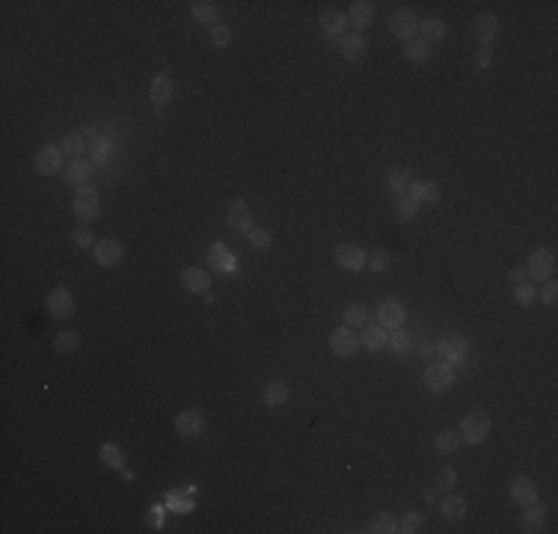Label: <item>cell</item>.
<instances>
[{"label": "cell", "mask_w": 558, "mask_h": 534, "mask_svg": "<svg viewBox=\"0 0 558 534\" xmlns=\"http://www.w3.org/2000/svg\"><path fill=\"white\" fill-rule=\"evenodd\" d=\"M490 428L493 421L487 413H481V409H475V413H469L461 419V428H457V433H461V440H466L469 445H481L487 437H490Z\"/></svg>", "instance_id": "cell-1"}, {"label": "cell", "mask_w": 558, "mask_h": 534, "mask_svg": "<svg viewBox=\"0 0 558 534\" xmlns=\"http://www.w3.org/2000/svg\"><path fill=\"white\" fill-rule=\"evenodd\" d=\"M421 383H425L428 392L442 395L445 389H452V383H454V365H449V363H431L425 368V377H421Z\"/></svg>", "instance_id": "cell-2"}, {"label": "cell", "mask_w": 558, "mask_h": 534, "mask_svg": "<svg viewBox=\"0 0 558 534\" xmlns=\"http://www.w3.org/2000/svg\"><path fill=\"white\" fill-rule=\"evenodd\" d=\"M526 276H531L535 282H547L555 276V253L552 250H535L529 255L526 265Z\"/></svg>", "instance_id": "cell-3"}, {"label": "cell", "mask_w": 558, "mask_h": 534, "mask_svg": "<svg viewBox=\"0 0 558 534\" xmlns=\"http://www.w3.org/2000/svg\"><path fill=\"white\" fill-rule=\"evenodd\" d=\"M71 208H74V217L90 223V220H95L98 214H102V199H98V193L92 188H81L78 193H74V205Z\"/></svg>", "instance_id": "cell-4"}, {"label": "cell", "mask_w": 558, "mask_h": 534, "mask_svg": "<svg viewBox=\"0 0 558 534\" xmlns=\"http://www.w3.org/2000/svg\"><path fill=\"white\" fill-rule=\"evenodd\" d=\"M45 306H48V315L57 318V321H69L74 315V309H78V303H74V297H71L69 288H54L51 294H48Z\"/></svg>", "instance_id": "cell-5"}, {"label": "cell", "mask_w": 558, "mask_h": 534, "mask_svg": "<svg viewBox=\"0 0 558 534\" xmlns=\"http://www.w3.org/2000/svg\"><path fill=\"white\" fill-rule=\"evenodd\" d=\"M437 351H440V356H442V363L461 365V363H466V356H469V344H466L463 335H445Z\"/></svg>", "instance_id": "cell-6"}, {"label": "cell", "mask_w": 558, "mask_h": 534, "mask_svg": "<svg viewBox=\"0 0 558 534\" xmlns=\"http://www.w3.org/2000/svg\"><path fill=\"white\" fill-rule=\"evenodd\" d=\"M356 347H359V335H354L351 327L333 330V335H330V351H333V356L348 359V356H354Z\"/></svg>", "instance_id": "cell-7"}, {"label": "cell", "mask_w": 558, "mask_h": 534, "mask_svg": "<svg viewBox=\"0 0 558 534\" xmlns=\"http://www.w3.org/2000/svg\"><path fill=\"white\" fill-rule=\"evenodd\" d=\"M92 255H95V262L102 267H116L122 258H125V246H122L119 241H113V238H107V241H98L92 246Z\"/></svg>", "instance_id": "cell-8"}, {"label": "cell", "mask_w": 558, "mask_h": 534, "mask_svg": "<svg viewBox=\"0 0 558 534\" xmlns=\"http://www.w3.org/2000/svg\"><path fill=\"white\" fill-rule=\"evenodd\" d=\"M404 321H407V312H404V306L398 300H383L377 306V324L383 330H401Z\"/></svg>", "instance_id": "cell-9"}, {"label": "cell", "mask_w": 558, "mask_h": 534, "mask_svg": "<svg viewBox=\"0 0 558 534\" xmlns=\"http://www.w3.org/2000/svg\"><path fill=\"white\" fill-rule=\"evenodd\" d=\"M321 30H324L330 45H339V39L348 33V15H344V12H336V9L324 12V15H321Z\"/></svg>", "instance_id": "cell-10"}, {"label": "cell", "mask_w": 558, "mask_h": 534, "mask_svg": "<svg viewBox=\"0 0 558 534\" xmlns=\"http://www.w3.org/2000/svg\"><path fill=\"white\" fill-rule=\"evenodd\" d=\"M339 51L348 63H359V59H365V54H368V42L363 33H344L339 39Z\"/></svg>", "instance_id": "cell-11"}, {"label": "cell", "mask_w": 558, "mask_h": 534, "mask_svg": "<svg viewBox=\"0 0 558 534\" xmlns=\"http://www.w3.org/2000/svg\"><path fill=\"white\" fill-rule=\"evenodd\" d=\"M389 30H392V36H398V39H413L416 36V30H419V18L413 15L410 9H398L395 15L389 18Z\"/></svg>", "instance_id": "cell-12"}, {"label": "cell", "mask_w": 558, "mask_h": 534, "mask_svg": "<svg viewBox=\"0 0 558 534\" xmlns=\"http://www.w3.org/2000/svg\"><path fill=\"white\" fill-rule=\"evenodd\" d=\"M208 265L217 267L220 273H226V276H229V273L238 270V258H235V253L229 250L226 244L217 241V244H211V250H208Z\"/></svg>", "instance_id": "cell-13"}, {"label": "cell", "mask_w": 558, "mask_h": 534, "mask_svg": "<svg viewBox=\"0 0 558 534\" xmlns=\"http://www.w3.org/2000/svg\"><path fill=\"white\" fill-rule=\"evenodd\" d=\"M229 226H232V232L250 234V229H253V208H250V202L235 199L229 205Z\"/></svg>", "instance_id": "cell-14"}, {"label": "cell", "mask_w": 558, "mask_h": 534, "mask_svg": "<svg viewBox=\"0 0 558 534\" xmlns=\"http://www.w3.org/2000/svg\"><path fill=\"white\" fill-rule=\"evenodd\" d=\"M176 430L181 433V437H200V433L205 430V416L200 413V409H181V413L176 416Z\"/></svg>", "instance_id": "cell-15"}, {"label": "cell", "mask_w": 558, "mask_h": 534, "mask_svg": "<svg viewBox=\"0 0 558 534\" xmlns=\"http://www.w3.org/2000/svg\"><path fill=\"white\" fill-rule=\"evenodd\" d=\"M63 148L60 146H45L39 155H36V169L42 172V176H54V172L63 169Z\"/></svg>", "instance_id": "cell-16"}, {"label": "cell", "mask_w": 558, "mask_h": 534, "mask_svg": "<svg viewBox=\"0 0 558 534\" xmlns=\"http://www.w3.org/2000/svg\"><path fill=\"white\" fill-rule=\"evenodd\" d=\"M336 265L344 270H363L365 267V250L356 244H339L336 246Z\"/></svg>", "instance_id": "cell-17"}, {"label": "cell", "mask_w": 558, "mask_h": 534, "mask_svg": "<svg viewBox=\"0 0 558 534\" xmlns=\"http://www.w3.org/2000/svg\"><path fill=\"white\" fill-rule=\"evenodd\" d=\"M344 15H348V24H354L356 30H365L375 24V3H368V0H354Z\"/></svg>", "instance_id": "cell-18"}, {"label": "cell", "mask_w": 558, "mask_h": 534, "mask_svg": "<svg viewBox=\"0 0 558 534\" xmlns=\"http://www.w3.org/2000/svg\"><path fill=\"white\" fill-rule=\"evenodd\" d=\"M407 196H410V199H416L419 205H437L440 196H442V190H440L437 181H413L410 190H407Z\"/></svg>", "instance_id": "cell-19"}, {"label": "cell", "mask_w": 558, "mask_h": 534, "mask_svg": "<svg viewBox=\"0 0 558 534\" xmlns=\"http://www.w3.org/2000/svg\"><path fill=\"white\" fill-rule=\"evenodd\" d=\"M473 30H475V39L481 45H490L496 39V33H499V18H496L493 12H481V15H475V21H473Z\"/></svg>", "instance_id": "cell-20"}, {"label": "cell", "mask_w": 558, "mask_h": 534, "mask_svg": "<svg viewBox=\"0 0 558 534\" xmlns=\"http://www.w3.org/2000/svg\"><path fill=\"white\" fill-rule=\"evenodd\" d=\"M511 499L523 507V505H531L538 499V484L531 481L529 475H517L514 481H511Z\"/></svg>", "instance_id": "cell-21"}, {"label": "cell", "mask_w": 558, "mask_h": 534, "mask_svg": "<svg viewBox=\"0 0 558 534\" xmlns=\"http://www.w3.org/2000/svg\"><path fill=\"white\" fill-rule=\"evenodd\" d=\"M181 285L188 291H193V294H208V288H211V276H208V270L205 267H184V273H181Z\"/></svg>", "instance_id": "cell-22"}, {"label": "cell", "mask_w": 558, "mask_h": 534, "mask_svg": "<svg viewBox=\"0 0 558 534\" xmlns=\"http://www.w3.org/2000/svg\"><path fill=\"white\" fill-rule=\"evenodd\" d=\"M90 176H92V160L86 157H74L66 167V181L78 184V188H90Z\"/></svg>", "instance_id": "cell-23"}, {"label": "cell", "mask_w": 558, "mask_h": 534, "mask_svg": "<svg viewBox=\"0 0 558 534\" xmlns=\"http://www.w3.org/2000/svg\"><path fill=\"white\" fill-rule=\"evenodd\" d=\"M148 95H152V101L158 107H164L169 101V98H172V78H169V71H158L155 74L152 86H148Z\"/></svg>", "instance_id": "cell-24"}, {"label": "cell", "mask_w": 558, "mask_h": 534, "mask_svg": "<svg viewBox=\"0 0 558 534\" xmlns=\"http://www.w3.org/2000/svg\"><path fill=\"white\" fill-rule=\"evenodd\" d=\"M386 330H383L380 324H365L363 327V335H359V347H365V351H383V347H386Z\"/></svg>", "instance_id": "cell-25"}, {"label": "cell", "mask_w": 558, "mask_h": 534, "mask_svg": "<svg viewBox=\"0 0 558 534\" xmlns=\"http://www.w3.org/2000/svg\"><path fill=\"white\" fill-rule=\"evenodd\" d=\"M419 39L425 45H437L445 39V21L440 18H421L419 24Z\"/></svg>", "instance_id": "cell-26"}, {"label": "cell", "mask_w": 558, "mask_h": 534, "mask_svg": "<svg viewBox=\"0 0 558 534\" xmlns=\"http://www.w3.org/2000/svg\"><path fill=\"white\" fill-rule=\"evenodd\" d=\"M190 12H193L196 21L205 24V27H217V24H220V9L211 3V0H193Z\"/></svg>", "instance_id": "cell-27"}, {"label": "cell", "mask_w": 558, "mask_h": 534, "mask_svg": "<svg viewBox=\"0 0 558 534\" xmlns=\"http://www.w3.org/2000/svg\"><path fill=\"white\" fill-rule=\"evenodd\" d=\"M543 519H547V507H543L538 499L531 505H523V517H519V523H523L526 531H538L543 526Z\"/></svg>", "instance_id": "cell-28"}, {"label": "cell", "mask_w": 558, "mask_h": 534, "mask_svg": "<svg viewBox=\"0 0 558 534\" xmlns=\"http://www.w3.org/2000/svg\"><path fill=\"white\" fill-rule=\"evenodd\" d=\"M386 347L395 353V356H407V353H413V335L407 332L404 327L401 330H392V335L386 339Z\"/></svg>", "instance_id": "cell-29"}, {"label": "cell", "mask_w": 558, "mask_h": 534, "mask_svg": "<svg viewBox=\"0 0 558 534\" xmlns=\"http://www.w3.org/2000/svg\"><path fill=\"white\" fill-rule=\"evenodd\" d=\"M404 57L410 59V63H416V66L428 63V59H431V45H425L419 36H413V39L404 42Z\"/></svg>", "instance_id": "cell-30"}, {"label": "cell", "mask_w": 558, "mask_h": 534, "mask_svg": "<svg viewBox=\"0 0 558 534\" xmlns=\"http://www.w3.org/2000/svg\"><path fill=\"white\" fill-rule=\"evenodd\" d=\"M440 514L445 519H452V523H461V519L466 517V502L461 499V496H445V499L440 502Z\"/></svg>", "instance_id": "cell-31"}, {"label": "cell", "mask_w": 558, "mask_h": 534, "mask_svg": "<svg viewBox=\"0 0 558 534\" xmlns=\"http://www.w3.org/2000/svg\"><path fill=\"white\" fill-rule=\"evenodd\" d=\"M262 401L267 407H282L285 401H288V386H285L282 380H270L265 386V392H262Z\"/></svg>", "instance_id": "cell-32"}, {"label": "cell", "mask_w": 558, "mask_h": 534, "mask_svg": "<svg viewBox=\"0 0 558 534\" xmlns=\"http://www.w3.org/2000/svg\"><path fill=\"white\" fill-rule=\"evenodd\" d=\"M365 531H375V534H395V531H398V517L383 511V514H377L375 519H371Z\"/></svg>", "instance_id": "cell-33"}, {"label": "cell", "mask_w": 558, "mask_h": 534, "mask_svg": "<svg viewBox=\"0 0 558 534\" xmlns=\"http://www.w3.org/2000/svg\"><path fill=\"white\" fill-rule=\"evenodd\" d=\"M433 445H437V451L440 454H452V451H457V445H461V433L457 430H440L437 433V440H433Z\"/></svg>", "instance_id": "cell-34"}, {"label": "cell", "mask_w": 558, "mask_h": 534, "mask_svg": "<svg viewBox=\"0 0 558 534\" xmlns=\"http://www.w3.org/2000/svg\"><path fill=\"white\" fill-rule=\"evenodd\" d=\"M98 457H102V463H104V466H110V469H122V466H125V457H122V449H119V445H113V442H104V445H102V451H98Z\"/></svg>", "instance_id": "cell-35"}, {"label": "cell", "mask_w": 558, "mask_h": 534, "mask_svg": "<svg viewBox=\"0 0 558 534\" xmlns=\"http://www.w3.org/2000/svg\"><path fill=\"white\" fill-rule=\"evenodd\" d=\"M368 324V306H363V303H354V306H348L344 309V327H365Z\"/></svg>", "instance_id": "cell-36"}, {"label": "cell", "mask_w": 558, "mask_h": 534, "mask_svg": "<svg viewBox=\"0 0 558 534\" xmlns=\"http://www.w3.org/2000/svg\"><path fill=\"white\" fill-rule=\"evenodd\" d=\"M514 300L523 306V309L535 306L538 303V288H535V285H529V282H517L514 285Z\"/></svg>", "instance_id": "cell-37"}, {"label": "cell", "mask_w": 558, "mask_h": 534, "mask_svg": "<svg viewBox=\"0 0 558 534\" xmlns=\"http://www.w3.org/2000/svg\"><path fill=\"white\" fill-rule=\"evenodd\" d=\"M60 148H63L66 155H71V157H81V155H83V148H86V136L74 131V134H69V136H66L63 143H60Z\"/></svg>", "instance_id": "cell-38"}, {"label": "cell", "mask_w": 558, "mask_h": 534, "mask_svg": "<svg viewBox=\"0 0 558 534\" xmlns=\"http://www.w3.org/2000/svg\"><path fill=\"white\" fill-rule=\"evenodd\" d=\"M54 347H57V353H74L81 347V335L78 332H60L54 339Z\"/></svg>", "instance_id": "cell-39"}, {"label": "cell", "mask_w": 558, "mask_h": 534, "mask_svg": "<svg viewBox=\"0 0 558 534\" xmlns=\"http://www.w3.org/2000/svg\"><path fill=\"white\" fill-rule=\"evenodd\" d=\"M421 528H425V517L416 514V511L404 514V517L398 519V531H401V534H416V531H421Z\"/></svg>", "instance_id": "cell-40"}, {"label": "cell", "mask_w": 558, "mask_h": 534, "mask_svg": "<svg viewBox=\"0 0 558 534\" xmlns=\"http://www.w3.org/2000/svg\"><path fill=\"white\" fill-rule=\"evenodd\" d=\"M410 176H407V172L404 169H392L389 172V190L395 193V196H404L407 190H410Z\"/></svg>", "instance_id": "cell-41"}, {"label": "cell", "mask_w": 558, "mask_h": 534, "mask_svg": "<svg viewBox=\"0 0 558 534\" xmlns=\"http://www.w3.org/2000/svg\"><path fill=\"white\" fill-rule=\"evenodd\" d=\"M395 211H398V220H413L416 217V211H419V202L416 199H410V196H398V205H395Z\"/></svg>", "instance_id": "cell-42"}, {"label": "cell", "mask_w": 558, "mask_h": 534, "mask_svg": "<svg viewBox=\"0 0 558 534\" xmlns=\"http://www.w3.org/2000/svg\"><path fill=\"white\" fill-rule=\"evenodd\" d=\"M71 241L81 246V250H90V246H95V234H92V229L90 226H78L71 232Z\"/></svg>", "instance_id": "cell-43"}, {"label": "cell", "mask_w": 558, "mask_h": 534, "mask_svg": "<svg viewBox=\"0 0 558 534\" xmlns=\"http://www.w3.org/2000/svg\"><path fill=\"white\" fill-rule=\"evenodd\" d=\"M454 484H457V475H454L452 466H445V469L437 472V490H440V493H449Z\"/></svg>", "instance_id": "cell-44"}, {"label": "cell", "mask_w": 558, "mask_h": 534, "mask_svg": "<svg viewBox=\"0 0 558 534\" xmlns=\"http://www.w3.org/2000/svg\"><path fill=\"white\" fill-rule=\"evenodd\" d=\"M232 42V30L226 24H217V27H211V45L214 48H226Z\"/></svg>", "instance_id": "cell-45"}, {"label": "cell", "mask_w": 558, "mask_h": 534, "mask_svg": "<svg viewBox=\"0 0 558 534\" xmlns=\"http://www.w3.org/2000/svg\"><path fill=\"white\" fill-rule=\"evenodd\" d=\"M365 262L371 265V270H386L389 267V253L386 250H371L365 255Z\"/></svg>", "instance_id": "cell-46"}, {"label": "cell", "mask_w": 558, "mask_h": 534, "mask_svg": "<svg viewBox=\"0 0 558 534\" xmlns=\"http://www.w3.org/2000/svg\"><path fill=\"white\" fill-rule=\"evenodd\" d=\"M538 297H540V303L543 306H555L558 303V285L552 282V279H547V285H543V291H538Z\"/></svg>", "instance_id": "cell-47"}, {"label": "cell", "mask_w": 558, "mask_h": 534, "mask_svg": "<svg viewBox=\"0 0 558 534\" xmlns=\"http://www.w3.org/2000/svg\"><path fill=\"white\" fill-rule=\"evenodd\" d=\"M250 244L256 246V250H267L270 246V232H265V229H250Z\"/></svg>", "instance_id": "cell-48"}, {"label": "cell", "mask_w": 558, "mask_h": 534, "mask_svg": "<svg viewBox=\"0 0 558 534\" xmlns=\"http://www.w3.org/2000/svg\"><path fill=\"white\" fill-rule=\"evenodd\" d=\"M493 66V51H490V45H481L478 51H475V69H490Z\"/></svg>", "instance_id": "cell-49"}, {"label": "cell", "mask_w": 558, "mask_h": 534, "mask_svg": "<svg viewBox=\"0 0 558 534\" xmlns=\"http://www.w3.org/2000/svg\"><path fill=\"white\" fill-rule=\"evenodd\" d=\"M107 157H110V143L107 140H95V146H92V164H104Z\"/></svg>", "instance_id": "cell-50"}, {"label": "cell", "mask_w": 558, "mask_h": 534, "mask_svg": "<svg viewBox=\"0 0 558 534\" xmlns=\"http://www.w3.org/2000/svg\"><path fill=\"white\" fill-rule=\"evenodd\" d=\"M508 279H511L514 285L523 282V279H526V267H511V270H508Z\"/></svg>", "instance_id": "cell-51"}]
</instances>
